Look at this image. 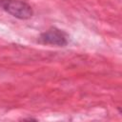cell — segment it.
<instances>
[{"label": "cell", "mask_w": 122, "mask_h": 122, "mask_svg": "<svg viewBox=\"0 0 122 122\" xmlns=\"http://www.w3.org/2000/svg\"><path fill=\"white\" fill-rule=\"evenodd\" d=\"M0 8L13 17L23 20L30 18L33 14L31 7L20 0H0Z\"/></svg>", "instance_id": "obj_1"}, {"label": "cell", "mask_w": 122, "mask_h": 122, "mask_svg": "<svg viewBox=\"0 0 122 122\" xmlns=\"http://www.w3.org/2000/svg\"><path fill=\"white\" fill-rule=\"evenodd\" d=\"M38 41L44 45L65 47L69 43V35L64 30L51 27L40 34Z\"/></svg>", "instance_id": "obj_2"}]
</instances>
